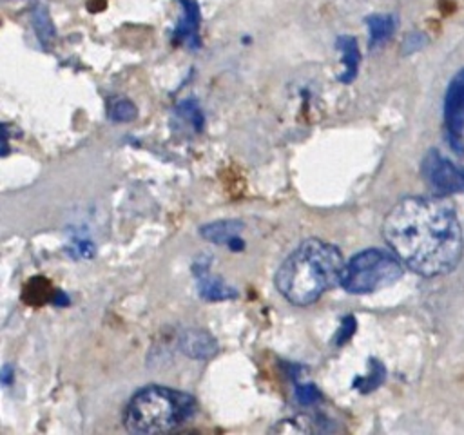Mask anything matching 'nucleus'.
<instances>
[{
	"mask_svg": "<svg viewBox=\"0 0 464 435\" xmlns=\"http://www.w3.org/2000/svg\"><path fill=\"white\" fill-rule=\"evenodd\" d=\"M107 114H109V118L112 121H130V120L136 118L138 109H136V105L130 100L116 98V100L109 102Z\"/></svg>",
	"mask_w": 464,
	"mask_h": 435,
	"instance_id": "obj_14",
	"label": "nucleus"
},
{
	"mask_svg": "<svg viewBox=\"0 0 464 435\" xmlns=\"http://www.w3.org/2000/svg\"><path fill=\"white\" fill-rule=\"evenodd\" d=\"M33 25H34V31H36V34L42 42H47V38L54 36V29H53V24L49 20V14L42 5H38L33 11Z\"/></svg>",
	"mask_w": 464,
	"mask_h": 435,
	"instance_id": "obj_16",
	"label": "nucleus"
},
{
	"mask_svg": "<svg viewBox=\"0 0 464 435\" xmlns=\"http://www.w3.org/2000/svg\"><path fill=\"white\" fill-rule=\"evenodd\" d=\"M444 121L455 150H464V69L448 85L444 96Z\"/></svg>",
	"mask_w": 464,
	"mask_h": 435,
	"instance_id": "obj_6",
	"label": "nucleus"
},
{
	"mask_svg": "<svg viewBox=\"0 0 464 435\" xmlns=\"http://www.w3.org/2000/svg\"><path fill=\"white\" fill-rule=\"evenodd\" d=\"M11 379H13V368H11L9 364H5V366L2 368V384L7 386V384L11 382Z\"/></svg>",
	"mask_w": 464,
	"mask_h": 435,
	"instance_id": "obj_20",
	"label": "nucleus"
},
{
	"mask_svg": "<svg viewBox=\"0 0 464 435\" xmlns=\"http://www.w3.org/2000/svg\"><path fill=\"white\" fill-rule=\"evenodd\" d=\"M355 326H357V323H355L353 315L343 317L341 326H339V330L335 332V339H334L335 346H343L346 341H350V337H352L353 332H355Z\"/></svg>",
	"mask_w": 464,
	"mask_h": 435,
	"instance_id": "obj_18",
	"label": "nucleus"
},
{
	"mask_svg": "<svg viewBox=\"0 0 464 435\" xmlns=\"http://www.w3.org/2000/svg\"><path fill=\"white\" fill-rule=\"evenodd\" d=\"M424 36L422 34H419V33H413V34H410L406 40H404V51L406 53H411V51H415V49H419V47H422L424 45Z\"/></svg>",
	"mask_w": 464,
	"mask_h": 435,
	"instance_id": "obj_19",
	"label": "nucleus"
},
{
	"mask_svg": "<svg viewBox=\"0 0 464 435\" xmlns=\"http://www.w3.org/2000/svg\"><path fill=\"white\" fill-rule=\"evenodd\" d=\"M426 181L442 196L464 190V170H459L448 158L437 150H430L422 161Z\"/></svg>",
	"mask_w": 464,
	"mask_h": 435,
	"instance_id": "obj_5",
	"label": "nucleus"
},
{
	"mask_svg": "<svg viewBox=\"0 0 464 435\" xmlns=\"http://www.w3.org/2000/svg\"><path fill=\"white\" fill-rule=\"evenodd\" d=\"M384 375H386V370L384 366L375 361V359H370V370L366 375L362 377H357L353 381V388H357L361 393H368L372 390H375L377 386H381V382L384 381Z\"/></svg>",
	"mask_w": 464,
	"mask_h": 435,
	"instance_id": "obj_13",
	"label": "nucleus"
},
{
	"mask_svg": "<svg viewBox=\"0 0 464 435\" xmlns=\"http://www.w3.org/2000/svg\"><path fill=\"white\" fill-rule=\"evenodd\" d=\"M194 277H196V285H198V292L203 299L207 301H227L236 297V290L227 285L221 277L214 276L208 272V263L205 261H196L192 266Z\"/></svg>",
	"mask_w": 464,
	"mask_h": 435,
	"instance_id": "obj_8",
	"label": "nucleus"
},
{
	"mask_svg": "<svg viewBox=\"0 0 464 435\" xmlns=\"http://www.w3.org/2000/svg\"><path fill=\"white\" fill-rule=\"evenodd\" d=\"M382 236L402 265L424 277L451 272L462 256L460 223L444 198L401 199L386 214Z\"/></svg>",
	"mask_w": 464,
	"mask_h": 435,
	"instance_id": "obj_1",
	"label": "nucleus"
},
{
	"mask_svg": "<svg viewBox=\"0 0 464 435\" xmlns=\"http://www.w3.org/2000/svg\"><path fill=\"white\" fill-rule=\"evenodd\" d=\"M243 227L245 225L239 219H219V221H212L208 225H203L199 232L210 243L230 246L236 239H239V234H241Z\"/></svg>",
	"mask_w": 464,
	"mask_h": 435,
	"instance_id": "obj_11",
	"label": "nucleus"
},
{
	"mask_svg": "<svg viewBox=\"0 0 464 435\" xmlns=\"http://www.w3.org/2000/svg\"><path fill=\"white\" fill-rule=\"evenodd\" d=\"M295 399H297L299 404L310 406V404H315L321 399V393L314 384H297L295 386Z\"/></svg>",
	"mask_w": 464,
	"mask_h": 435,
	"instance_id": "obj_17",
	"label": "nucleus"
},
{
	"mask_svg": "<svg viewBox=\"0 0 464 435\" xmlns=\"http://www.w3.org/2000/svg\"><path fill=\"white\" fill-rule=\"evenodd\" d=\"M194 413L196 401L190 393L167 386H147L127 402L123 424L130 433H165L188 422Z\"/></svg>",
	"mask_w": 464,
	"mask_h": 435,
	"instance_id": "obj_3",
	"label": "nucleus"
},
{
	"mask_svg": "<svg viewBox=\"0 0 464 435\" xmlns=\"http://www.w3.org/2000/svg\"><path fill=\"white\" fill-rule=\"evenodd\" d=\"M179 18L174 27L172 42L183 44L188 49H198L201 40H199V5L196 0H179Z\"/></svg>",
	"mask_w": 464,
	"mask_h": 435,
	"instance_id": "obj_7",
	"label": "nucleus"
},
{
	"mask_svg": "<svg viewBox=\"0 0 464 435\" xmlns=\"http://www.w3.org/2000/svg\"><path fill=\"white\" fill-rule=\"evenodd\" d=\"M344 259L339 248L323 239H304L276 272L279 294L292 304L306 306L326 290L341 285Z\"/></svg>",
	"mask_w": 464,
	"mask_h": 435,
	"instance_id": "obj_2",
	"label": "nucleus"
},
{
	"mask_svg": "<svg viewBox=\"0 0 464 435\" xmlns=\"http://www.w3.org/2000/svg\"><path fill=\"white\" fill-rule=\"evenodd\" d=\"M179 350L192 359H208L218 352V343L208 332L192 328L181 334Z\"/></svg>",
	"mask_w": 464,
	"mask_h": 435,
	"instance_id": "obj_9",
	"label": "nucleus"
},
{
	"mask_svg": "<svg viewBox=\"0 0 464 435\" xmlns=\"http://www.w3.org/2000/svg\"><path fill=\"white\" fill-rule=\"evenodd\" d=\"M395 25H397V20L393 14H388V13L370 14L366 18L370 47H377V45H382L384 42H388L395 33Z\"/></svg>",
	"mask_w": 464,
	"mask_h": 435,
	"instance_id": "obj_12",
	"label": "nucleus"
},
{
	"mask_svg": "<svg viewBox=\"0 0 464 435\" xmlns=\"http://www.w3.org/2000/svg\"><path fill=\"white\" fill-rule=\"evenodd\" d=\"M335 47L341 53V63H343V72L339 74V82L352 83L357 76L359 63H361V51H359L357 40L350 34H341L335 40Z\"/></svg>",
	"mask_w": 464,
	"mask_h": 435,
	"instance_id": "obj_10",
	"label": "nucleus"
},
{
	"mask_svg": "<svg viewBox=\"0 0 464 435\" xmlns=\"http://www.w3.org/2000/svg\"><path fill=\"white\" fill-rule=\"evenodd\" d=\"M402 261L386 250L366 248L344 263L341 286L350 294H370L397 283Z\"/></svg>",
	"mask_w": 464,
	"mask_h": 435,
	"instance_id": "obj_4",
	"label": "nucleus"
},
{
	"mask_svg": "<svg viewBox=\"0 0 464 435\" xmlns=\"http://www.w3.org/2000/svg\"><path fill=\"white\" fill-rule=\"evenodd\" d=\"M176 112L185 120L188 121L196 132H201L203 130V125H205V118H203V112L198 105L196 100H183L181 103H178L176 107Z\"/></svg>",
	"mask_w": 464,
	"mask_h": 435,
	"instance_id": "obj_15",
	"label": "nucleus"
}]
</instances>
